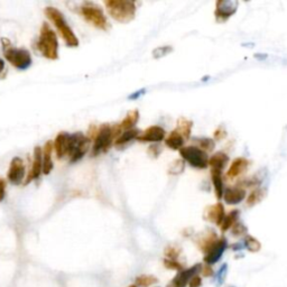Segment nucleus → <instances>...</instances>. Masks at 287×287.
Masks as SVG:
<instances>
[{
  "label": "nucleus",
  "instance_id": "obj_33",
  "mask_svg": "<svg viewBox=\"0 0 287 287\" xmlns=\"http://www.w3.org/2000/svg\"><path fill=\"white\" fill-rule=\"evenodd\" d=\"M173 52V48L169 45H164V46H158V48L154 49L152 54L154 59H162L164 56H166L168 54H171Z\"/></svg>",
  "mask_w": 287,
  "mask_h": 287
},
{
  "label": "nucleus",
  "instance_id": "obj_9",
  "mask_svg": "<svg viewBox=\"0 0 287 287\" xmlns=\"http://www.w3.org/2000/svg\"><path fill=\"white\" fill-rule=\"evenodd\" d=\"M239 7V2L237 0H218L215 3L214 17L216 23L223 24L229 21L234 14L237 13Z\"/></svg>",
  "mask_w": 287,
  "mask_h": 287
},
{
  "label": "nucleus",
  "instance_id": "obj_18",
  "mask_svg": "<svg viewBox=\"0 0 287 287\" xmlns=\"http://www.w3.org/2000/svg\"><path fill=\"white\" fill-rule=\"evenodd\" d=\"M69 137H70V134L60 133L58 136H56V138L53 142V148L55 150L56 157L60 159L63 158L65 155H68Z\"/></svg>",
  "mask_w": 287,
  "mask_h": 287
},
{
  "label": "nucleus",
  "instance_id": "obj_2",
  "mask_svg": "<svg viewBox=\"0 0 287 287\" xmlns=\"http://www.w3.org/2000/svg\"><path fill=\"white\" fill-rule=\"evenodd\" d=\"M105 6L108 14L115 21L127 24L134 20L136 16V4L129 0H106Z\"/></svg>",
  "mask_w": 287,
  "mask_h": 287
},
{
  "label": "nucleus",
  "instance_id": "obj_16",
  "mask_svg": "<svg viewBox=\"0 0 287 287\" xmlns=\"http://www.w3.org/2000/svg\"><path fill=\"white\" fill-rule=\"evenodd\" d=\"M247 197V191L240 186H230L225 189L223 192L224 202L229 205H237L246 199Z\"/></svg>",
  "mask_w": 287,
  "mask_h": 287
},
{
  "label": "nucleus",
  "instance_id": "obj_20",
  "mask_svg": "<svg viewBox=\"0 0 287 287\" xmlns=\"http://www.w3.org/2000/svg\"><path fill=\"white\" fill-rule=\"evenodd\" d=\"M140 133H142V131H140L137 128H133V129L122 131L119 137L115 140V143H114L115 147L117 149L124 148L126 145H128L129 143L134 142L135 139H137L138 136L140 135Z\"/></svg>",
  "mask_w": 287,
  "mask_h": 287
},
{
  "label": "nucleus",
  "instance_id": "obj_34",
  "mask_svg": "<svg viewBox=\"0 0 287 287\" xmlns=\"http://www.w3.org/2000/svg\"><path fill=\"white\" fill-rule=\"evenodd\" d=\"M227 274H228V265L227 263H223V265L219 268V270L216 271V274L214 275L216 285L220 286L224 283Z\"/></svg>",
  "mask_w": 287,
  "mask_h": 287
},
{
  "label": "nucleus",
  "instance_id": "obj_47",
  "mask_svg": "<svg viewBox=\"0 0 287 287\" xmlns=\"http://www.w3.org/2000/svg\"><path fill=\"white\" fill-rule=\"evenodd\" d=\"M129 287H137L136 285H131V286H129Z\"/></svg>",
  "mask_w": 287,
  "mask_h": 287
},
{
  "label": "nucleus",
  "instance_id": "obj_43",
  "mask_svg": "<svg viewBox=\"0 0 287 287\" xmlns=\"http://www.w3.org/2000/svg\"><path fill=\"white\" fill-rule=\"evenodd\" d=\"M145 92H146L145 89H142V90H139V91H136L135 93H133V95L129 96V99H130V100H136V99H138V98L142 97L143 95H145Z\"/></svg>",
  "mask_w": 287,
  "mask_h": 287
},
{
  "label": "nucleus",
  "instance_id": "obj_6",
  "mask_svg": "<svg viewBox=\"0 0 287 287\" xmlns=\"http://www.w3.org/2000/svg\"><path fill=\"white\" fill-rule=\"evenodd\" d=\"M180 155L184 162L190 166L197 169H205L209 167V155L204 150L194 145L184 146L180 149Z\"/></svg>",
  "mask_w": 287,
  "mask_h": 287
},
{
  "label": "nucleus",
  "instance_id": "obj_35",
  "mask_svg": "<svg viewBox=\"0 0 287 287\" xmlns=\"http://www.w3.org/2000/svg\"><path fill=\"white\" fill-rule=\"evenodd\" d=\"M181 248L177 246H168L165 248V257L166 259L177 260V258L181 255Z\"/></svg>",
  "mask_w": 287,
  "mask_h": 287
},
{
  "label": "nucleus",
  "instance_id": "obj_15",
  "mask_svg": "<svg viewBox=\"0 0 287 287\" xmlns=\"http://www.w3.org/2000/svg\"><path fill=\"white\" fill-rule=\"evenodd\" d=\"M250 166V161L244 157H237L233 159V162L231 163V165L229 166V169L225 173V177L228 180L232 181L236 180V178L240 177L247 172V169Z\"/></svg>",
  "mask_w": 287,
  "mask_h": 287
},
{
  "label": "nucleus",
  "instance_id": "obj_31",
  "mask_svg": "<svg viewBox=\"0 0 287 287\" xmlns=\"http://www.w3.org/2000/svg\"><path fill=\"white\" fill-rule=\"evenodd\" d=\"M197 147L201 148L202 150H204L205 153H210L215 148V142L212 138H208V137H203V138H197Z\"/></svg>",
  "mask_w": 287,
  "mask_h": 287
},
{
  "label": "nucleus",
  "instance_id": "obj_12",
  "mask_svg": "<svg viewBox=\"0 0 287 287\" xmlns=\"http://www.w3.org/2000/svg\"><path fill=\"white\" fill-rule=\"evenodd\" d=\"M26 167L21 157H14L8 169V180L14 185H20L25 180Z\"/></svg>",
  "mask_w": 287,
  "mask_h": 287
},
{
  "label": "nucleus",
  "instance_id": "obj_7",
  "mask_svg": "<svg viewBox=\"0 0 287 287\" xmlns=\"http://www.w3.org/2000/svg\"><path fill=\"white\" fill-rule=\"evenodd\" d=\"M81 15L88 23H90L99 30L107 31L109 28L107 17L103 13L102 8L93 3H86L81 7Z\"/></svg>",
  "mask_w": 287,
  "mask_h": 287
},
{
  "label": "nucleus",
  "instance_id": "obj_17",
  "mask_svg": "<svg viewBox=\"0 0 287 287\" xmlns=\"http://www.w3.org/2000/svg\"><path fill=\"white\" fill-rule=\"evenodd\" d=\"M43 173V157H42V148L36 147L34 149V157H33V164L31 172L28 174L26 180L24 181V184L32 182L33 180H36L41 176V174Z\"/></svg>",
  "mask_w": 287,
  "mask_h": 287
},
{
  "label": "nucleus",
  "instance_id": "obj_41",
  "mask_svg": "<svg viewBox=\"0 0 287 287\" xmlns=\"http://www.w3.org/2000/svg\"><path fill=\"white\" fill-rule=\"evenodd\" d=\"M202 286V278L200 275H196L190 280L189 287H201Z\"/></svg>",
  "mask_w": 287,
  "mask_h": 287
},
{
  "label": "nucleus",
  "instance_id": "obj_28",
  "mask_svg": "<svg viewBox=\"0 0 287 287\" xmlns=\"http://www.w3.org/2000/svg\"><path fill=\"white\" fill-rule=\"evenodd\" d=\"M239 215H240L239 210H232L230 211L228 214H225L222 223H221V225L219 227L221 229V231L222 232L229 231V229H231L239 221Z\"/></svg>",
  "mask_w": 287,
  "mask_h": 287
},
{
  "label": "nucleus",
  "instance_id": "obj_3",
  "mask_svg": "<svg viewBox=\"0 0 287 287\" xmlns=\"http://www.w3.org/2000/svg\"><path fill=\"white\" fill-rule=\"evenodd\" d=\"M45 15L48 16L49 20L58 28L61 37L64 40L65 44L70 46V48H77L79 45V40L78 37L75 36L74 32L71 30V27L69 26L67 21H65L63 14L54 7H48L45 8Z\"/></svg>",
  "mask_w": 287,
  "mask_h": 287
},
{
  "label": "nucleus",
  "instance_id": "obj_25",
  "mask_svg": "<svg viewBox=\"0 0 287 287\" xmlns=\"http://www.w3.org/2000/svg\"><path fill=\"white\" fill-rule=\"evenodd\" d=\"M185 143V139L183 138L180 134H177L175 130L171 131L165 138V145L173 150H180L181 148L184 147Z\"/></svg>",
  "mask_w": 287,
  "mask_h": 287
},
{
  "label": "nucleus",
  "instance_id": "obj_44",
  "mask_svg": "<svg viewBox=\"0 0 287 287\" xmlns=\"http://www.w3.org/2000/svg\"><path fill=\"white\" fill-rule=\"evenodd\" d=\"M231 248L233 249V250H241V249H243V243H234L231 246Z\"/></svg>",
  "mask_w": 287,
  "mask_h": 287
},
{
  "label": "nucleus",
  "instance_id": "obj_5",
  "mask_svg": "<svg viewBox=\"0 0 287 287\" xmlns=\"http://www.w3.org/2000/svg\"><path fill=\"white\" fill-rule=\"evenodd\" d=\"M4 55L13 67L18 70H26L31 67L32 56L30 52L24 49L13 48L7 40L3 39Z\"/></svg>",
  "mask_w": 287,
  "mask_h": 287
},
{
  "label": "nucleus",
  "instance_id": "obj_30",
  "mask_svg": "<svg viewBox=\"0 0 287 287\" xmlns=\"http://www.w3.org/2000/svg\"><path fill=\"white\" fill-rule=\"evenodd\" d=\"M158 283V279L153 275H140L135 280V285L137 287H149Z\"/></svg>",
  "mask_w": 287,
  "mask_h": 287
},
{
  "label": "nucleus",
  "instance_id": "obj_27",
  "mask_svg": "<svg viewBox=\"0 0 287 287\" xmlns=\"http://www.w3.org/2000/svg\"><path fill=\"white\" fill-rule=\"evenodd\" d=\"M266 195H267V191L265 189H262V187L260 186L256 187V189H253L250 194L247 196L246 204L249 206V208L259 204L260 202L265 199Z\"/></svg>",
  "mask_w": 287,
  "mask_h": 287
},
{
  "label": "nucleus",
  "instance_id": "obj_40",
  "mask_svg": "<svg viewBox=\"0 0 287 287\" xmlns=\"http://www.w3.org/2000/svg\"><path fill=\"white\" fill-rule=\"evenodd\" d=\"M201 274L205 276V277H210V276H213V269L212 267L209 266V265H202V269H201Z\"/></svg>",
  "mask_w": 287,
  "mask_h": 287
},
{
  "label": "nucleus",
  "instance_id": "obj_46",
  "mask_svg": "<svg viewBox=\"0 0 287 287\" xmlns=\"http://www.w3.org/2000/svg\"><path fill=\"white\" fill-rule=\"evenodd\" d=\"M255 58L258 59V60H263V59H266L267 58V55H259V54H256L255 55Z\"/></svg>",
  "mask_w": 287,
  "mask_h": 287
},
{
  "label": "nucleus",
  "instance_id": "obj_36",
  "mask_svg": "<svg viewBox=\"0 0 287 287\" xmlns=\"http://www.w3.org/2000/svg\"><path fill=\"white\" fill-rule=\"evenodd\" d=\"M247 232H248V229L246 225H244L242 222H239V221L231 228V233L233 237L247 236Z\"/></svg>",
  "mask_w": 287,
  "mask_h": 287
},
{
  "label": "nucleus",
  "instance_id": "obj_39",
  "mask_svg": "<svg viewBox=\"0 0 287 287\" xmlns=\"http://www.w3.org/2000/svg\"><path fill=\"white\" fill-rule=\"evenodd\" d=\"M227 131L223 127H218V129L214 131V138L216 140H222L224 137H227Z\"/></svg>",
  "mask_w": 287,
  "mask_h": 287
},
{
  "label": "nucleus",
  "instance_id": "obj_38",
  "mask_svg": "<svg viewBox=\"0 0 287 287\" xmlns=\"http://www.w3.org/2000/svg\"><path fill=\"white\" fill-rule=\"evenodd\" d=\"M162 146L159 145V144H154L152 146H149V148H148V155L152 158H157L159 155H161L162 153Z\"/></svg>",
  "mask_w": 287,
  "mask_h": 287
},
{
  "label": "nucleus",
  "instance_id": "obj_11",
  "mask_svg": "<svg viewBox=\"0 0 287 287\" xmlns=\"http://www.w3.org/2000/svg\"><path fill=\"white\" fill-rule=\"evenodd\" d=\"M202 263H195L194 266L178 271L176 276L169 281L166 287H186L193 277L201 274Z\"/></svg>",
  "mask_w": 287,
  "mask_h": 287
},
{
  "label": "nucleus",
  "instance_id": "obj_4",
  "mask_svg": "<svg viewBox=\"0 0 287 287\" xmlns=\"http://www.w3.org/2000/svg\"><path fill=\"white\" fill-rule=\"evenodd\" d=\"M37 48L44 58L49 60H56L59 58V41L55 32L49 24L44 23L42 25L40 39L37 42Z\"/></svg>",
  "mask_w": 287,
  "mask_h": 287
},
{
  "label": "nucleus",
  "instance_id": "obj_42",
  "mask_svg": "<svg viewBox=\"0 0 287 287\" xmlns=\"http://www.w3.org/2000/svg\"><path fill=\"white\" fill-rule=\"evenodd\" d=\"M5 193H6V182L0 178V202L4 200Z\"/></svg>",
  "mask_w": 287,
  "mask_h": 287
},
{
  "label": "nucleus",
  "instance_id": "obj_29",
  "mask_svg": "<svg viewBox=\"0 0 287 287\" xmlns=\"http://www.w3.org/2000/svg\"><path fill=\"white\" fill-rule=\"evenodd\" d=\"M242 243L243 247L250 252H258L261 248V243L259 242V240L250 236V234H247V236L244 237Z\"/></svg>",
  "mask_w": 287,
  "mask_h": 287
},
{
  "label": "nucleus",
  "instance_id": "obj_14",
  "mask_svg": "<svg viewBox=\"0 0 287 287\" xmlns=\"http://www.w3.org/2000/svg\"><path fill=\"white\" fill-rule=\"evenodd\" d=\"M224 216H225V210L221 202L206 206L203 212L204 220L208 221L210 223H214L215 225H218V227H220L221 223H222Z\"/></svg>",
  "mask_w": 287,
  "mask_h": 287
},
{
  "label": "nucleus",
  "instance_id": "obj_37",
  "mask_svg": "<svg viewBox=\"0 0 287 287\" xmlns=\"http://www.w3.org/2000/svg\"><path fill=\"white\" fill-rule=\"evenodd\" d=\"M164 266L168 269L172 270H176V271H181L182 269H184V267L181 262H178L177 260H171V259H165L164 260Z\"/></svg>",
  "mask_w": 287,
  "mask_h": 287
},
{
  "label": "nucleus",
  "instance_id": "obj_1",
  "mask_svg": "<svg viewBox=\"0 0 287 287\" xmlns=\"http://www.w3.org/2000/svg\"><path fill=\"white\" fill-rule=\"evenodd\" d=\"M122 130L119 125H101L97 130L95 143H93L91 156H98L100 154H105L110 149L115 140L121 135Z\"/></svg>",
  "mask_w": 287,
  "mask_h": 287
},
{
  "label": "nucleus",
  "instance_id": "obj_23",
  "mask_svg": "<svg viewBox=\"0 0 287 287\" xmlns=\"http://www.w3.org/2000/svg\"><path fill=\"white\" fill-rule=\"evenodd\" d=\"M192 127H193V121L184 118V117H181V118L177 119L176 122V128L174 129L177 134H180L183 138L185 139V142L190 139L191 133H192Z\"/></svg>",
  "mask_w": 287,
  "mask_h": 287
},
{
  "label": "nucleus",
  "instance_id": "obj_8",
  "mask_svg": "<svg viewBox=\"0 0 287 287\" xmlns=\"http://www.w3.org/2000/svg\"><path fill=\"white\" fill-rule=\"evenodd\" d=\"M90 138L81 133L70 135L68 155L70 156L71 163H77L86 155L89 149V146H90Z\"/></svg>",
  "mask_w": 287,
  "mask_h": 287
},
{
  "label": "nucleus",
  "instance_id": "obj_19",
  "mask_svg": "<svg viewBox=\"0 0 287 287\" xmlns=\"http://www.w3.org/2000/svg\"><path fill=\"white\" fill-rule=\"evenodd\" d=\"M218 234L215 233L214 230L209 229L196 239V244L202 252H205L218 240Z\"/></svg>",
  "mask_w": 287,
  "mask_h": 287
},
{
  "label": "nucleus",
  "instance_id": "obj_21",
  "mask_svg": "<svg viewBox=\"0 0 287 287\" xmlns=\"http://www.w3.org/2000/svg\"><path fill=\"white\" fill-rule=\"evenodd\" d=\"M230 158L224 152H216L212 156L209 157V166L211 169L222 172L223 169L228 166Z\"/></svg>",
  "mask_w": 287,
  "mask_h": 287
},
{
  "label": "nucleus",
  "instance_id": "obj_45",
  "mask_svg": "<svg viewBox=\"0 0 287 287\" xmlns=\"http://www.w3.org/2000/svg\"><path fill=\"white\" fill-rule=\"evenodd\" d=\"M4 70H5V62L3 59H0V73H3Z\"/></svg>",
  "mask_w": 287,
  "mask_h": 287
},
{
  "label": "nucleus",
  "instance_id": "obj_13",
  "mask_svg": "<svg viewBox=\"0 0 287 287\" xmlns=\"http://www.w3.org/2000/svg\"><path fill=\"white\" fill-rule=\"evenodd\" d=\"M166 130L161 126H150L140 133L137 140L142 143H161L166 138Z\"/></svg>",
  "mask_w": 287,
  "mask_h": 287
},
{
  "label": "nucleus",
  "instance_id": "obj_24",
  "mask_svg": "<svg viewBox=\"0 0 287 287\" xmlns=\"http://www.w3.org/2000/svg\"><path fill=\"white\" fill-rule=\"evenodd\" d=\"M211 180H212L215 197L220 201L223 197V192H224L222 172L215 171V169H211Z\"/></svg>",
  "mask_w": 287,
  "mask_h": 287
},
{
  "label": "nucleus",
  "instance_id": "obj_32",
  "mask_svg": "<svg viewBox=\"0 0 287 287\" xmlns=\"http://www.w3.org/2000/svg\"><path fill=\"white\" fill-rule=\"evenodd\" d=\"M185 168V162L183 159H176L168 167V174L171 175H180Z\"/></svg>",
  "mask_w": 287,
  "mask_h": 287
},
{
  "label": "nucleus",
  "instance_id": "obj_26",
  "mask_svg": "<svg viewBox=\"0 0 287 287\" xmlns=\"http://www.w3.org/2000/svg\"><path fill=\"white\" fill-rule=\"evenodd\" d=\"M138 120H139V111L138 110H131L128 112V114H127L124 120L120 122L119 127L122 131L133 129V128H135V126L137 125Z\"/></svg>",
  "mask_w": 287,
  "mask_h": 287
},
{
  "label": "nucleus",
  "instance_id": "obj_22",
  "mask_svg": "<svg viewBox=\"0 0 287 287\" xmlns=\"http://www.w3.org/2000/svg\"><path fill=\"white\" fill-rule=\"evenodd\" d=\"M53 142L49 140L48 143L44 145V147L42 148V157H43V174L48 175L52 172L54 165L53 161H52V154H53Z\"/></svg>",
  "mask_w": 287,
  "mask_h": 287
},
{
  "label": "nucleus",
  "instance_id": "obj_10",
  "mask_svg": "<svg viewBox=\"0 0 287 287\" xmlns=\"http://www.w3.org/2000/svg\"><path fill=\"white\" fill-rule=\"evenodd\" d=\"M228 248V241L224 237L218 238V240L211 246L208 250L204 252V258L203 261L205 262V265L212 266L214 263L218 262L221 257L223 256L224 251L227 250Z\"/></svg>",
  "mask_w": 287,
  "mask_h": 287
}]
</instances>
